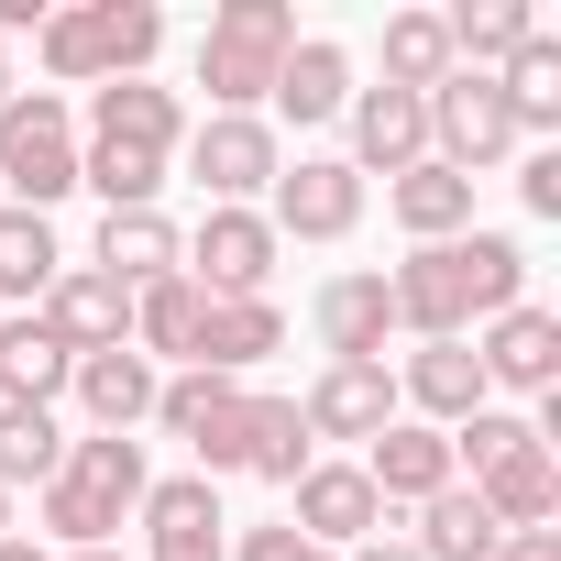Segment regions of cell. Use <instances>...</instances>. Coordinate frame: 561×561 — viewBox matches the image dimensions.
Instances as JSON below:
<instances>
[{"mask_svg": "<svg viewBox=\"0 0 561 561\" xmlns=\"http://www.w3.org/2000/svg\"><path fill=\"white\" fill-rule=\"evenodd\" d=\"M144 484H154V462H144V440H67V462H56V484L34 495V517L67 539V550H111V528L144 506Z\"/></svg>", "mask_w": 561, "mask_h": 561, "instance_id": "6da1fadb", "label": "cell"}, {"mask_svg": "<svg viewBox=\"0 0 561 561\" xmlns=\"http://www.w3.org/2000/svg\"><path fill=\"white\" fill-rule=\"evenodd\" d=\"M287 45H298V12H287V0H220L209 34H198V89H209V111H264Z\"/></svg>", "mask_w": 561, "mask_h": 561, "instance_id": "7a4b0ae2", "label": "cell"}, {"mask_svg": "<svg viewBox=\"0 0 561 561\" xmlns=\"http://www.w3.org/2000/svg\"><path fill=\"white\" fill-rule=\"evenodd\" d=\"M0 187H12V209H34V220L78 187V133H67L56 89H12L0 100Z\"/></svg>", "mask_w": 561, "mask_h": 561, "instance_id": "3957f363", "label": "cell"}, {"mask_svg": "<svg viewBox=\"0 0 561 561\" xmlns=\"http://www.w3.org/2000/svg\"><path fill=\"white\" fill-rule=\"evenodd\" d=\"M275 165H287V144H275L264 111H209V122L187 133V176L209 187V209H253V198L275 187Z\"/></svg>", "mask_w": 561, "mask_h": 561, "instance_id": "277c9868", "label": "cell"}, {"mask_svg": "<svg viewBox=\"0 0 561 561\" xmlns=\"http://www.w3.org/2000/svg\"><path fill=\"white\" fill-rule=\"evenodd\" d=\"M430 154H440L451 176H473V187H484V165H506V154H517L506 89H495V78H473V67H451V78L430 89Z\"/></svg>", "mask_w": 561, "mask_h": 561, "instance_id": "5b68a950", "label": "cell"}, {"mask_svg": "<svg viewBox=\"0 0 561 561\" xmlns=\"http://www.w3.org/2000/svg\"><path fill=\"white\" fill-rule=\"evenodd\" d=\"M353 220H364V176H353L342 154L275 165V187H264V231H275V242H342Z\"/></svg>", "mask_w": 561, "mask_h": 561, "instance_id": "8992f818", "label": "cell"}, {"mask_svg": "<svg viewBox=\"0 0 561 561\" xmlns=\"http://www.w3.org/2000/svg\"><path fill=\"white\" fill-rule=\"evenodd\" d=\"M176 275H187L209 309H220V298H264V275H275V231H264V209H209V220L187 231Z\"/></svg>", "mask_w": 561, "mask_h": 561, "instance_id": "52a82bcc", "label": "cell"}, {"mask_svg": "<svg viewBox=\"0 0 561 561\" xmlns=\"http://www.w3.org/2000/svg\"><path fill=\"white\" fill-rule=\"evenodd\" d=\"M462 242V231H451ZM451 242H419L397 275H386V309H397V331H419V342H462L473 331V298H462V253Z\"/></svg>", "mask_w": 561, "mask_h": 561, "instance_id": "ba28073f", "label": "cell"}, {"mask_svg": "<svg viewBox=\"0 0 561 561\" xmlns=\"http://www.w3.org/2000/svg\"><path fill=\"white\" fill-rule=\"evenodd\" d=\"M34 331L78 364V353H111V342H133V298L111 287V275H89V264H67L56 287L34 298Z\"/></svg>", "mask_w": 561, "mask_h": 561, "instance_id": "9c48e42d", "label": "cell"}, {"mask_svg": "<svg viewBox=\"0 0 561 561\" xmlns=\"http://www.w3.org/2000/svg\"><path fill=\"white\" fill-rule=\"evenodd\" d=\"M473 364H484V397L506 386V397H539L550 408V386H561V320L550 309H506V320H484Z\"/></svg>", "mask_w": 561, "mask_h": 561, "instance_id": "30bf717a", "label": "cell"}, {"mask_svg": "<svg viewBox=\"0 0 561 561\" xmlns=\"http://www.w3.org/2000/svg\"><path fill=\"white\" fill-rule=\"evenodd\" d=\"M154 386H165V375H154L133 342H111V353H78V375H67V397L89 408V430H100V440H133V430L154 419Z\"/></svg>", "mask_w": 561, "mask_h": 561, "instance_id": "8fae6325", "label": "cell"}, {"mask_svg": "<svg viewBox=\"0 0 561 561\" xmlns=\"http://www.w3.org/2000/svg\"><path fill=\"white\" fill-rule=\"evenodd\" d=\"M364 484H375V506H430V495L462 484V473H451V440H440V430L386 419V430L364 440Z\"/></svg>", "mask_w": 561, "mask_h": 561, "instance_id": "7c38bea8", "label": "cell"}, {"mask_svg": "<svg viewBox=\"0 0 561 561\" xmlns=\"http://www.w3.org/2000/svg\"><path fill=\"white\" fill-rule=\"evenodd\" d=\"M287 495H298V517H287V528H298V539H320V550H353V539H375V528H386V506H375L364 462H309Z\"/></svg>", "mask_w": 561, "mask_h": 561, "instance_id": "4fadbf2b", "label": "cell"}, {"mask_svg": "<svg viewBox=\"0 0 561 561\" xmlns=\"http://www.w3.org/2000/svg\"><path fill=\"white\" fill-rule=\"evenodd\" d=\"M430 154V100H408V89H353V176H408Z\"/></svg>", "mask_w": 561, "mask_h": 561, "instance_id": "5bb4252c", "label": "cell"}, {"mask_svg": "<svg viewBox=\"0 0 561 561\" xmlns=\"http://www.w3.org/2000/svg\"><path fill=\"white\" fill-rule=\"evenodd\" d=\"M176 253H187V231H176L165 209H100V253H89V275H111L122 298H144L154 275H176Z\"/></svg>", "mask_w": 561, "mask_h": 561, "instance_id": "9a60e30c", "label": "cell"}, {"mask_svg": "<svg viewBox=\"0 0 561 561\" xmlns=\"http://www.w3.org/2000/svg\"><path fill=\"white\" fill-rule=\"evenodd\" d=\"M89 144H122V154H176V144H187V111H176V89H154V78H111V89L89 100Z\"/></svg>", "mask_w": 561, "mask_h": 561, "instance_id": "2e32d148", "label": "cell"}, {"mask_svg": "<svg viewBox=\"0 0 561 561\" xmlns=\"http://www.w3.org/2000/svg\"><path fill=\"white\" fill-rule=\"evenodd\" d=\"M397 408H419V430H462V419L484 408V364H473V342H419L408 375H397Z\"/></svg>", "mask_w": 561, "mask_h": 561, "instance_id": "e0dca14e", "label": "cell"}, {"mask_svg": "<svg viewBox=\"0 0 561 561\" xmlns=\"http://www.w3.org/2000/svg\"><path fill=\"white\" fill-rule=\"evenodd\" d=\"M298 419H309V440H375V430L397 419V375H386V364H331V375L298 397Z\"/></svg>", "mask_w": 561, "mask_h": 561, "instance_id": "ac0fdd59", "label": "cell"}, {"mask_svg": "<svg viewBox=\"0 0 561 561\" xmlns=\"http://www.w3.org/2000/svg\"><path fill=\"white\" fill-rule=\"evenodd\" d=\"M264 100L287 111L298 133H309V122H342V111H353V56H342L331 34H298V45H287V67H275V89H264Z\"/></svg>", "mask_w": 561, "mask_h": 561, "instance_id": "d6986e66", "label": "cell"}, {"mask_svg": "<svg viewBox=\"0 0 561 561\" xmlns=\"http://www.w3.org/2000/svg\"><path fill=\"white\" fill-rule=\"evenodd\" d=\"M386 331H397L386 275H331L320 287V353L331 364H386Z\"/></svg>", "mask_w": 561, "mask_h": 561, "instance_id": "ffe728a7", "label": "cell"}, {"mask_svg": "<svg viewBox=\"0 0 561 561\" xmlns=\"http://www.w3.org/2000/svg\"><path fill=\"white\" fill-rule=\"evenodd\" d=\"M386 209H397L408 242H451V231H473V176H451L440 154H419L408 176H386Z\"/></svg>", "mask_w": 561, "mask_h": 561, "instance_id": "44dd1931", "label": "cell"}, {"mask_svg": "<svg viewBox=\"0 0 561 561\" xmlns=\"http://www.w3.org/2000/svg\"><path fill=\"white\" fill-rule=\"evenodd\" d=\"M198 331H209V298L187 287V275H154V287L133 298V353L144 364H198Z\"/></svg>", "mask_w": 561, "mask_h": 561, "instance_id": "7402d4cb", "label": "cell"}, {"mask_svg": "<svg viewBox=\"0 0 561 561\" xmlns=\"http://www.w3.org/2000/svg\"><path fill=\"white\" fill-rule=\"evenodd\" d=\"M133 517H144V539H154V550H209V539L231 528L209 473H165V484H144V506H133Z\"/></svg>", "mask_w": 561, "mask_h": 561, "instance_id": "603a6c76", "label": "cell"}, {"mask_svg": "<svg viewBox=\"0 0 561 561\" xmlns=\"http://www.w3.org/2000/svg\"><path fill=\"white\" fill-rule=\"evenodd\" d=\"M309 462H320V440H309L298 397H242V473H264V484H298Z\"/></svg>", "mask_w": 561, "mask_h": 561, "instance_id": "cb8c5ba5", "label": "cell"}, {"mask_svg": "<svg viewBox=\"0 0 561 561\" xmlns=\"http://www.w3.org/2000/svg\"><path fill=\"white\" fill-rule=\"evenodd\" d=\"M408 550H419V561H495V550H506V528L484 517V495H473V484H440V495L419 506V539H408Z\"/></svg>", "mask_w": 561, "mask_h": 561, "instance_id": "d4e9b609", "label": "cell"}, {"mask_svg": "<svg viewBox=\"0 0 561 561\" xmlns=\"http://www.w3.org/2000/svg\"><path fill=\"white\" fill-rule=\"evenodd\" d=\"M440 34H451V67L495 78V67L539 34V12H528V0H462V12H440Z\"/></svg>", "mask_w": 561, "mask_h": 561, "instance_id": "484cf974", "label": "cell"}, {"mask_svg": "<svg viewBox=\"0 0 561 561\" xmlns=\"http://www.w3.org/2000/svg\"><path fill=\"white\" fill-rule=\"evenodd\" d=\"M275 342H287V320H275V298H220V309H209V331H198V364L242 386V375H253V364H264Z\"/></svg>", "mask_w": 561, "mask_h": 561, "instance_id": "4316f807", "label": "cell"}, {"mask_svg": "<svg viewBox=\"0 0 561 561\" xmlns=\"http://www.w3.org/2000/svg\"><path fill=\"white\" fill-rule=\"evenodd\" d=\"M495 89H506L517 144H528V133H561V34H528V45L495 67Z\"/></svg>", "mask_w": 561, "mask_h": 561, "instance_id": "83f0119b", "label": "cell"}, {"mask_svg": "<svg viewBox=\"0 0 561 561\" xmlns=\"http://www.w3.org/2000/svg\"><path fill=\"white\" fill-rule=\"evenodd\" d=\"M473 495H484V517H495V528H550V517H561V462H550V440H539V451H517V462H495Z\"/></svg>", "mask_w": 561, "mask_h": 561, "instance_id": "f1b7e54d", "label": "cell"}, {"mask_svg": "<svg viewBox=\"0 0 561 561\" xmlns=\"http://www.w3.org/2000/svg\"><path fill=\"white\" fill-rule=\"evenodd\" d=\"M67 375H78V364L34 331V309H23V320H0V408H56Z\"/></svg>", "mask_w": 561, "mask_h": 561, "instance_id": "f546056e", "label": "cell"}, {"mask_svg": "<svg viewBox=\"0 0 561 561\" xmlns=\"http://www.w3.org/2000/svg\"><path fill=\"white\" fill-rule=\"evenodd\" d=\"M451 253H462V298H473V320L528 309V253H517V231H462Z\"/></svg>", "mask_w": 561, "mask_h": 561, "instance_id": "4dcf8cb0", "label": "cell"}, {"mask_svg": "<svg viewBox=\"0 0 561 561\" xmlns=\"http://www.w3.org/2000/svg\"><path fill=\"white\" fill-rule=\"evenodd\" d=\"M440 78H451V34H440V12H386V89L430 100Z\"/></svg>", "mask_w": 561, "mask_h": 561, "instance_id": "1f68e13d", "label": "cell"}, {"mask_svg": "<svg viewBox=\"0 0 561 561\" xmlns=\"http://www.w3.org/2000/svg\"><path fill=\"white\" fill-rule=\"evenodd\" d=\"M56 462H67V430H56V408H0V495L12 484H56Z\"/></svg>", "mask_w": 561, "mask_h": 561, "instance_id": "d6a6232c", "label": "cell"}, {"mask_svg": "<svg viewBox=\"0 0 561 561\" xmlns=\"http://www.w3.org/2000/svg\"><path fill=\"white\" fill-rule=\"evenodd\" d=\"M67 275V253H56V220H34V209H0V298H45Z\"/></svg>", "mask_w": 561, "mask_h": 561, "instance_id": "836d02e7", "label": "cell"}, {"mask_svg": "<svg viewBox=\"0 0 561 561\" xmlns=\"http://www.w3.org/2000/svg\"><path fill=\"white\" fill-rule=\"evenodd\" d=\"M231 408H242V386H231V375H209V364H187V375H165V386H154V430H165V440H187V451H198V430H209V419H231Z\"/></svg>", "mask_w": 561, "mask_h": 561, "instance_id": "e575fe53", "label": "cell"}, {"mask_svg": "<svg viewBox=\"0 0 561 561\" xmlns=\"http://www.w3.org/2000/svg\"><path fill=\"white\" fill-rule=\"evenodd\" d=\"M89 12H100V78H144L165 45V12L154 0H89Z\"/></svg>", "mask_w": 561, "mask_h": 561, "instance_id": "d590c367", "label": "cell"}, {"mask_svg": "<svg viewBox=\"0 0 561 561\" xmlns=\"http://www.w3.org/2000/svg\"><path fill=\"white\" fill-rule=\"evenodd\" d=\"M440 440H451V473H473V484H484L495 462L539 451V419H506V408H473V419H462V430H440Z\"/></svg>", "mask_w": 561, "mask_h": 561, "instance_id": "8d00e7d4", "label": "cell"}, {"mask_svg": "<svg viewBox=\"0 0 561 561\" xmlns=\"http://www.w3.org/2000/svg\"><path fill=\"white\" fill-rule=\"evenodd\" d=\"M78 187H100V209H154V187H165V154L89 144V154H78Z\"/></svg>", "mask_w": 561, "mask_h": 561, "instance_id": "74e56055", "label": "cell"}, {"mask_svg": "<svg viewBox=\"0 0 561 561\" xmlns=\"http://www.w3.org/2000/svg\"><path fill=\"white\" fill-rule=\"evenodd\" d=\"M34 56H45V78H56V89H89V78H100V12H45Z\"/></svg>", "mask_w": 561, "mask_h": 561, "instance_id": "f35d334b", "label": "cell"}, {"mask_svg": "<svg viewBox=\"0 0 561 561\" xmlns=\"http://www.w3.org/2000/svg\"><path fill=\"white\" fill-rule=\"evenodd\" d=\"M231 561H342V550H320V539H298L287 517H275V528H242V550Z\"/></svg>", "mask_w": 561, "mask_h": 561, "instance_id": "ab89813d", "label": "cell"}, {"mask_svg": "<svg viewBox=\"0 0 561 561\" xmlns=\"http://www.w3.org/2000/svg\"><path fill=\"white\" fill-rule=\"evenodd\" d=\"M517 198H528V220H561V154H550V144L517 165Z\"/></svg>", "mask_w": 561, "mask_h": 561, "instance_id": "60d3db41", "label": "cell"}, {"mask_svg": "<svg viewBox=\"0 0 561 561\" xmlns=\"http://www.w3.org/2000/svg\"><path fill=\"white\" fill-rule=\"evenodd\" d=\"M495 561H561V528H506V550Z\"/></svg>", "mask_w": 561, "mask_h": 561, "instance_id": "b9f144b4", "label": "cell"}, {"mask_svg": "<svg viewBox=\"0 0 561 561\" xmlns=\"http://www.w3.org/2000/svg\"><path fill=\"white\" fill-rule=\"evenodd\" d=\"M342 561H419V550H408V539H386V528H375V539H353V550H342Z\"/></svg>", "mask_w": 561, "mask_h": 561, "instance_id": "7bdbcfd3", "label": "cell"}, {"mask_svg": "<svg viewBox=\"0 0 561 561\" xmlns=\"http://www.w3.org/2000/svg\"><path fill=\"white\" fill-rule=\"evenodd\" d=\"M154 561H231V539H209V550H154Z\"/></svg>", "mask_w": 561, "mask_h": 561, "instance_id": "ee69618b", "label": "cell"}, {"mask_svg": "<svg viewBox=\"0 0 561 561\" xmlns=\"http://www.w3.org/2000/svg\"><path fill=\"white\" fill-rule=\"evenodd\" d=\"M0 561H45V550H34V539H0Z\"/></svg>", "mask_w": 561, "mask_h": 561, "instance_id": "f6af8a7d", "label": "cell"}, {"mask_svg": "<svg viewBox=\"0 0 561 561\" xmlns=\"http://www.w3.org/2000/svg\"><path fill=\"white\" fill-rule=\"evenodd\" d=\"M12 89H23V78H12V45H0V100H12Z\"/></svg>", "mask_w": 561, "mask_h": 561, "instance_id": "bcb514c9", "label": "cell"}, {"mask_svg": "<svg viewBox=\"0 0 561 561\" xmlns=\"http://www.w3.org/2000/svg\"><path fill=\"white\" fill-rule=\"evenodd\" d=\"M67 561H133V550H67Z\"/></svg>", "mask_w": 561, "mask_h": 561, "instance_id": "7dc6e473", "label": "cell"}, {"mask_svg": "<svg viewBox=\"0 0 561 561\" xmlns=\"http://www.w3.org/2000/svg\"><path fill=\"white\" fill-rule=\"evenodd\" d=\"M0 539H12V495H0Z\"/></svg>", "mask_w": 561, "mask_h": 561, "instance_id": "c3c4849f", "label": "cell"}]
</instances>
